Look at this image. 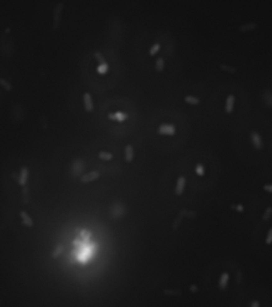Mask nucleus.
I'll list each match as a JSON object with an SVG mask.
<instances>
[{
  "label": "nucleus",
  "instance_id": "1",
  "mask_svg": "<svg viewBox=\"0 0 272 307\" xmlns=\"http://www.w3.org/2000/svg\"><path fill=\"white\" fill-rule=\"evenodd\" d=\"M63 3L62 2H59L54 7V11H53V29L56 30L58 28L59 23H60V20H61V14L63 9Z\"/></svg>",
  "mask_w": 272,
  "mask_h": 307
},
{
  "label": "nucleus",
  "instance_id": "2",
  "mask_svg": "<svg viewBox=\"0 0 272 307\" xmlns=\"http://www.w3.org/2000/svg\"><path fill=\"white\" fill-rule=\"evenodd\" d=\"M176 132L174 125H161L158 129V132L160 134L169 135L172 136Z\"/></svg>",
  "mask_w": 272,
  "mask_h": 307
},
{
  "label": "nucleus",
  "instance_id": "3",
  "mask_svg": "<svg viewBox=\"0 0 272 307\" xmlns=\"http://www.w3.org/2000/svg\"><path fill=\"white\" fill-rule=\"evenodd\" d=\"M99 176H100V173L98 172V171H92L83 176L81 178V182L84 183V184L89 182H92L94 180L98 179V177Z\"/></svg>",
  "mask_w": 272,
  "mask_h": 307
},
{
  "label": "nucleus",
  "instance_id": "4",
  "mask_svg": "<svg viewBox=\"0 0 272 307\" xmlns=\"http://www.w3.org/2000/svg\"><path fill=\"white\" fill-rule=\"evenodd\" d=\"M251 139L255 148L257 149H261L263 147V141L260 135L256 132H252L251 133Z\"/></svg>",
  "mask_w": 272,
  "mask_h": 307
},
{
  "label": "nucleus",
  "instance_id": "5",
  "mask_svg": "<svg viewBox=\"0 0 272 307\" xmlns=\"http://www.w3.org/2000/svg\"><path fill=\"white\" fill-rule=\"evenodd\" d=\"M83 100H84V105L85 110L87 112H91L94 109V105H93L92 101V97L89 93H85L83 97Z\"/></svg>",
  "mask_w": 272,
  "mask_h": 307
},
{
  "label": "nucleus",
  "instance_id": "6",
  "mask_svg": "<svg viewBox=\"0 0 272 307\" xmlns=\"http://www.w3.org/2000/svg\"><path fill=\"white\" fill-rule=\"evenodd\" d=\"M235 98L234 95H229L227 98L226 105H225V111L228 113H231L234 109Z\"/></svg>",
  "mask_w": 272,
  "mask_h": 307
},
{
  "label": "nucleus",
  "instance_id": "7",
  "mask_svg": "<svg viewBox=\"0 0 272 307\" xmlns=\"http://www.w3.org/2000/svg\"><path fill=\"white\" fill-rule=\"evenodd\" d=\"M184 187H185V178L184 176L179 177L177 180V186H176V194L177 195H181L184 191Z\"/></svg>",
  "mask_w": 272,
  "mask_h": 307
},
{
  "label": "nucleus",
  "instance_id": "8",
  "mask_svg": "<svg viewBox=\"0 0 272 307\" xmlns=\"http://www.w3.org/2000/svg\"><path fill=\"white\" fill-rule=\"evenodd\" d=\"M20 216L22 219V224L26 225V226L29 227H31L34 225V222L31 219V218L30 217V215L26 213V212L24 211H22L20 212Z\"/></svg>",
  "mask_w": 272,
  "mask_h": 307
},
{
  "label": "nucleus",
  "instance_id": "9",
  "mask_svg": "<svg viewBox=\"0 0 272 307\" xmlns=\"http://www.w3.org/2000/svg\"><path fill=\"white\" fill-rule=\"evenodd\" d=\"M263 99L265 105L267 107H272V91L271 90H265L263 94Z\"/></svg>",
  "mask_w": 272,
  "mask_h": 307
},
{
  "label": "nucleus",
  "instance_id": "10",
  "mask_svg": "<svg viewBox=\"0 0 272 307\" xmlns=\"http://www.w3.org/2000/svg\"><path fill=\"white\" fill-rule=\"evenodd\" d=\"M28 174H29V172H28L27 168H26V167H22L20 176H19V183L20 185H25V184H26V180H27Z\"/></svg>",
  "mask_w": 272,
  "mask_h": 307
},
{
  "label": "nucleus",
  "instance_id": "11",
  "mask_svg": "<svg viewBox=\"0 0 272 307\" xmlns=\"http://www.w3.org/2000/svg\"><path fill=\"white\" fill-rule=\"evenodd\" d=\"M133 159V148L131 144H128L125 147V160L128 163L132 162Z\"/></svg>",
  "mask_w": 272,
  "mask_h": 307
},
{
  "label": "nucleus",
  "instance_id": "12",
  "mask_svg": "<svg viewBox=\"0 0 272 307\" xmlns=\"http://www.w3.org/2000/svg\"><path fill=\"white\" fill-rule=\"evenodd\" d=\"M108 118L111 120H118L119 121H122L126 118H128V115L123 112H115V113H109L108 114Z\"/></svg>",
  "mask_w": 272,
  "mask_h": 307
},
{
  "label": "nucleus",
  "instance_id": "13",
  "mask_svg": "<svg viewBox=\"0 0 272 307\" xmlns=\"http://www.w3.org/2000/svg\"><path fill=\"white\" fill-rule=\"evenodd\" d=\"M256 28V24L255 22H250V23L243 24L239 26V30L242 32H248L251 30H253Z\"/></svg>",
  "mask_w": 272,
  "mask_h": 307
},
{
  "label": "nucleus",
  "instance_id": "14",
  "mask_svg": "<svg viewBox=\"0 0 272 307\" xmlns=\"http://www.w3.org/2000/svg\"><path fill=\"white\" fill-rule=\"evenodd\" d=\"M228 280H229V275H228V274H227V273L223 274L220 277V279H219V287L221 289H224L227 286V285H228Z\"/></svg>",
  "mask_w": 272,
  "mask_h": 307
},
{
  "label": "nucleus",
  "instance_id": "15",
  "mask_svg": "<svg viewBox=\"0 0 272 307\" xmlns=\"http://www.w3.org/2000/svg\"><path fill=\"white\" fill-rule=\"evenodd\" d=\"M184 101H185L186 103L190 104V105H196L200 104V99L196 97H192V96H187L185 98H184Z\"/></svg>",
  "mask_w": 272,
  "mask_h": 307
},
{
  "label": "nucleus",
  "instance_id": "16",
  "mask_svg": "<svg viewBox=\"0 0 272 307\" xmlns=\"http://www.w3.org/2000/svg\"><path fill=\"white\" fill-rule=\"evenodd\" d=\"M63 249H64V246H63L62 245V244L58 245V246L55 247V249H54V250H53V254H52V257H53V259H56V258L58 257V256L62 254V252L63 251Z\"/></svg>",
  "mask_w": 272,
  "mask_h": 307
},
{
  "label": "nucleus",
  "instance_id": "17",
  "mask_svg": "<svg viewBox=\"0 0 272 307\" xmlns=\"http://www.w3.org/2000/svg\"><path fill=\"white\" fill-rule=\"evenodd\" d=\"M164 62L163 60L162 57H159L157 58L156 62V70L158 72H161L162 70H164Z\"/></svg>",
  "mask_w": 272,
  "mask_h": 307
},
{
  "label": "nucleus",
  "instance_id": "18",
  "mask_svg": "<svg viewBox=\"0 0 272 307\" xmlns=\"http://www.w3.org/2000/svg\"><path fill=\"white\" fill-rule=\"evenodd\" d=\"M98 156L100 159L104 160H110L113 158V155L110 153H106V152H100Z\"/></svg>",
  "mask_w": 272,
  "mask_h": 307
},
{
  "label": "nucleus",
  "instance_id": "19",
  "mask_svg": "<svg viewBox=\"0 0 272 307\" xmlns=\"http://www.w3.org/2000/svg\"><path fill=\"white\" fill-rule=\"evenodd\" d=\"M160 45L159 43H156V44L153 45L152 47H151L150 50H149V54L151 56H154L157 52L160 50Z\"/></svg>",
  "mask_w": 272,
  "mask_h": 307
},
{
  "label": "nucleus",
  "instance_id": "20",
  "mask_svg": "<svg viewBox=\"0 0 272 307\" xmlns=\"http://www.w3.org/2000/svg\"><path fill=\"white\" fill-rule=\"evenodd\" d=\"M81 236L83 239V243H87L91 236V233L86 230H83L81 233Z\"/></svg>",
  "mask_w": 272,
  "mask_h": 307
},
{
  "label": "nucleus",
  "instance_id": "21",
  "mask_svg": "<svg viewBox=\"0 0 272 307\" xmlns=\"http://www.w3.org/2000/svg\"><path fill=\"white\" fill-rule=\"evenodd\" d=\"M0 84H1V85H2L7 91H11V89H12L11 84H10L8 81H6L5 79H3V78H1V80H0Z\"/></svg>",
  "mask_w": 272,
  "mask_h": 307
},
{
  "label": "nucleus",
  "instance_id": "22",
  "mask_svg": "<svg viewBox=\"0 0 272 307\" xmlns=\"http://www.w3.org/2000/svg\"><path fill=\"white\" fill-rule=\"evenodd\" d=\"M94 57L97 58V60L98 61V62H99L101 65L106 64V62H105V58H104V57L102 56V54H101L100 52H96V53H94Z\"/></svg>",
  "mask_w": 272,
  "mask_h": 307
},
{
  "label": "nucleus",
  "instance_id": "23",
  "mask_svg": "<svg viewBox=\"0 0 272 307\" xmlns=\"http://www.w3.org/2000/svg\"><path fill=\"white\" fill-rule=\"evenodd\" d=\"M220 67H221V69H222V70H225V71H227V72H230V73H235V72L236 71L235 68H233V67H232V66H230L221 65Z\"/></svg>",
  "mask_w": 272,
  "mask_h": 307
},
{
  "label": "nucleus",
  "instance_id": "24",
  "mask_svg": "<svg viewBox=\"0 0 272 307\" xmlns=\"http://www.w3.org/2000/svg\"><path fill=\"white\" fill-rule=\"evenodd\" d=\"M196 172L198 175H203L204 173V167L202 164H198L196 167Z\"/></svg>",
  "mask_w": 272,
  "mask_h": 307
},
{
  "label": "nucleus",
  "instance_id": "25",
  "mask_svg": "<svg viewBox=\"0 0 272 307\" xmlns=\"http://www.w3.org/2000/svg\"><path fill=\"white\" fill-rule=\"evenodd\" d=\"M107 69H108L107 64H103V65H101V66L98 67V72H99L100 74H104V73H105V72H106Z\"/></svg>",
  "mask_w": 272,
  "mask_h": 307
},
{
  "label": "nucleus",
  "instance_id": "26",
  "mask_svg": "<svg viewBox=\"0 0 272 307\" xmlns=\"http://www.w3.org/2000/svg\"><path fill=\"white\" fill-rule=\"evenodd\" d=\"M266 242H267V244H270V243H272V228L271 229H270L268 234H267Z\"/></svg>",
  "mask_w": 272,
  "mask_h": 307
},
{
  "label": "nucleus",
  "instance_id": "27",
  "mask_svg": "<svg viewBox=\"0 0 272 307\" xmlns=\"http://www.w3.org/2000/svg\"><path fill=\"white\" fill-rule=\"evenodd\" d=\"M271 213H272V208H268V209L265 212V214H264V219H268L269 217L270 216V215H271Z\"/></svg>",
  "mask_w": 272,
  "mask_h": 307
}]
</instances>
